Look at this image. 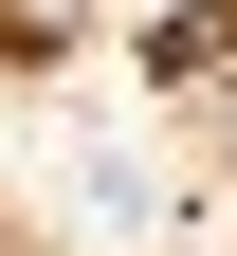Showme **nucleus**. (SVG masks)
I'll return each instance as SVG.
<instances>
[{
	"instance_id": "f257e3e1",
	"label": "nucleus",
	"mask_w": 237,
	"mask_h": 256,
	"mask_svg": "<svg viewBox=\"0 0 237 256\" xmlns=\"http://www.w3.org/2000/svg\"><path fill=\"white\" fill-rule=\"evenodd\" d=\"M73 18H91V0H0V37H18V55H55Z\"/></svg>"
}]
</instances>
